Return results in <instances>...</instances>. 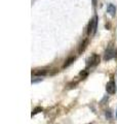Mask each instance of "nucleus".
<instances>
[{
  "mask_svg": "<svg viewBox=\"0 0 117 124\" xmlns=\"http://www.w3.org/2000/svg\"><path fill=\"white\" fill-rule=\"evenodd\" d=\"M97 25H98V18L95 17L93 19H91V22H89V24H88L87 34H95L96 30H97Z\"/></svg>",
  "mask_w": 117,
  "mask_h": 124,
  "instance_id": "1",
  "label": "nucleus"
},
{
  "mask_svg": "<svg viewBox=\"0 0 117 124\" xmlns=\"http://www.w3.org/2000/svg\"><path fill=\"white\" fill-rule=\"evenodd\" d=\"M100 63V56L97 55V54H92L87 59V63H86V66L89 67V66H96Z\"/></svg>",
  "mask_w": 117,
  "mask_h": 124,
  "instance_id": "2",
  "label": "nucleus"
},
{
  "mask_svg": "<svg viewBox=\"0 0 117 124\" xmlns=\"http://www.w3.org/2000/svg\"><path fill=\"white\" fill-rule=\"evenodd\" d=\"M113 57H115V52H114V48H113V46L110 45L107 48L106 52H105V55H104V60H111Z\"/></svg>",
  "mask_w": 117,
  "mask_h": 124,
  "instance_id": "3",
  "label": "nucleus"
},
{
  "mask_svg": "<svg viewBox=\"0 0 117 124\" xmlns=\"http://www.w3.org/2000/svg\"><path fill=\"white\" fill-rule=\"evenodd\" d=\"M106 90H107V92L109 93V94H114V93L116 92V85H115V82H114L113 79L108 82L107 86H106Z\"/></svg>",
  "mask_w": 117,
  "mask_h": 124,
  "instance_id": "4",
  "label": "nucleus"
},
{
  "mask_svg": "<svg viewBox=\"0 0 117 124\" xmlns=\"http://www.w3.org/2000/svg\"><path fill=\"white\" fill-rule=\"evenodd\" d=\"M107 10H108V13L110 14L111 17H115V15H116V7H115V5H113L112 3H110V4L108 5V7H107Z\"/></svg>",
  "mask_w": 117,
  "mask_h": 124,
  "instance_id": "5",
  "label": "nucleus"
},
{
  "mask_svg": "<svg viewBox=\"0 0 117 124\" xmlns=\"http://www.w3.org/2000/svg\"><path fill=\"white\" fill-rule=\"evenodd\" d=\"M87 45H88V40L87 39H84L82 42H81L80 46H79V49H78V52H79V54H81L82 52L85 51V49H86Z\"/></svg>",
  "mask_w": 117,
  "mask_h": 124,
  "instance_id": "6",
  "label": "nucleus"
},
{
  "mask_svg": "<svg viewBox=\"0 0 117 124\" xmlns=\"http://www.w3.org/2000/svg\"><path fill=\"white\" fill-rule=\"evenodd\" d=\"M74 61H75V57H70L69 59H67V60L65 61V63H64V65H63V67H64V68L68 67L69 65H71Z\"/></svg>",
  "mask_w": 117,
  "mask_h": 124,
  "instance_id": "7",
  "label": "nucleus"
},
{
  "mask_svg": "<svg viewBox=\"0 0 117 124\" xmlns=\"http://www.w3.org/2000/svg\"><path fill=\"white\" fill-rule=\"evenodd\" d=\"M47 73H48V70H46V69H39V70L34 71L35 76H46Z\"/></svg>",
  "mask_w": 117,
  "mask_h": 124,
  "instance_id": "8",
  "label": "nucleus"
},
{
  "mask_svg": "<svg viewBox=\"0 0 117 124\" xmlns=\"http://www.w3.org/2000/svg\"><path fill=\"white\" fill-rule=\"evenodd\" d=\"M41 111H42V108H40V107H38V108H34L33 112H32V116L38 114L39 112H41Z\"/></svg>",
  "mask_w": 117,
  "mask_h": 124,
  "instance_id": "9",
  "label": "nucleus"
},
{
  "mask_svg": "<svg viewBox=\"0 0 117 124\" xmlns=\"http://www.w3.org/2000/svg\"><path fill=\"white\" fill-rule=\"evenodd\" d=\"M106 117H108L109 119L111 118V112L110 111H106Z\"/></svg>",
  "mask_w": 117,
  "mask_h": 124,
  "instance_id": "10",
  "label": "nucleus"
},
{
  "mask_svg": "<svg viewBox=\"0 0 117 124\" xmlns=\"http://www.w3.org/2000/svg\"><path fill=\"white\" fill-rule=\"evenodd\" d=\"M39 81H42V79H39V80H32V84H33V83H37V82H39Z\"/></svg>",
  "mask_w": 117,
  "mask_h": 124,
  "instance_id": "11",
  "label": "nucleus"
},
{
  "mask_svg": "<svg viewBox=\"0 0 117 124\" xmlns=\"http://www.w3.org/2000/svg\"><path fill=\"white\" fill-rule=\"evenodd\" d=\"M89 124H95V123H89Z\"/></svg>",
  "mask_w": 117,
  "mask_h": 124,
  "instance_id": "12",
  "label": "nucleus"
}]
</instances>
